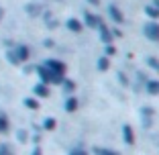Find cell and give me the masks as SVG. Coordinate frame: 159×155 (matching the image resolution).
<instances>
[{
    "mask_svg": "<svg viewBox=\"0 0 159 155\" xmlns=\"http://www.w3.org/2000/svg\"><path fill=\"white\" fill-rule=\"evenodd\" d=\"M47 70H49V71H53L55 75H61L63 71H66V66H63L61 61H55V59H51V61H47Z\"/></svg>",
    "mask_w": 159,
    "mask_h": 155,
    "instance_id": "1",
    "label": "cell"
},
{
    "mask_svg": "<svg viewBox=\"0 0 159 155\" xmlns=\"http://www.w3.org/2000/svg\"><path fill=\"white\" fill-rule=\"evenodd\" d=\"M145 35H147L149 39H155V41H157V39H159V25H157V23L145 25Z\"/></svg>",
    "mask_w": 159,
    "mask_h": 155,
    "instance_id": "2",
    "label": "cell"
},
{
    "mask_svg": "<svg viewBox=\"0 0 159 155\" xmlns=\"http://www.w3.org/2000/svg\"><path fill=\"white\" fill-rule=\"evenodd\" d=\"M108 12H110L112 21H116V23H122V19H125V16H122V12L116 8V6H110V8H108Z\"/></svg>",
    "mask_w": 159,
    "mask_h": 155,
    "instance_id": "3",
    "label": "cell"
},
{
    "mask_svg": "<svg viewBox=\"0 0 159 155\" xmlns=\"http://www.w3.org/2000/svg\"><path fill=\"white\" fill-rule=\"evenodd\" d=\"M86 25L94 29V27H100V21H98L96 14H86Z\"/></svg>",
    "mask_w": 159,
    "mask_h": 155,
    "instance_id": "4",
    "label": "cell"
},
{
    "mask_svg": "<svg viewBox=\"0 0 159 155\" xmlns=\"http://www.w3.org/2000/svg\"><path fill=\"white\" fill-rule=\"evenodd\" d=\"M122 133H125V141L129 143V145H133V143H135V137H133V129H131V127H125V129H122Z\"/></svg>",
    "mask_w": 159,
    "mask_h": 155,
    "instance_id": "5",
    "label": "cell"
},
{
    "mask_svg": "<svg viewBox=\"0 0 159 155\" xmlns=\"http://www.w3.org/2000/svg\"><path fill=\"white\" fill-rule=\"evenodd\" d=\"M67 27H70L71 31H75V33H80V31H82V25H80V23H78L75 19H71L70 23H67Z\"/></svg>",
    "mask_w": 159,
    "mask_h": 155,
    "instance_id": "6",
    "label": "cell"
},
{
    "mask_svg": "<svg viewBox=\"0 0 159 155\" xmlns=\"http://www.w3.org/2000/svg\"><path fill=\"white\" fill-rule=\"evenodd\" d=\"M8 131V121H6L4 114H0V133H6Z\"/></svg>",
    "mask_w": 159,
    "mask_h": 155,
    "instance_id": "7",
    "label": "cell"
},
{
    "mask_svg": "<svg viewBox=\"0 0 159 155\" xmlns=\"http://www.w3.org/2000/svg\"><path fill=\"white\" fill-rule=\"evenodd\" d=\"M16 51H19V55H16V59H27V57H29V51H27V47H19Z\"/></svg>",
    "mask_w": 159,
    "mask_h": 155,
    "instance_id": "8",
    "label": "cell"
},
{
    "mask_svg": "<svg viewBox=\"0 0 159 155\" xmlns=\"http://www.w3.org/2000/svg\"><path fill=\"white\" fill-rule=\"evenodd\" d=\"M147 14H149V16H153V19H157V16H159V10L155 8V6H147Z\"/></svg>",
    "mask_w": 159,
    "mask_h": 155,
    "instance_id": "9",
    "label": "cell"
},
{
    "mask_svg": "<svg viewBox=\"0 0 159 155\" xmlns=\"http://www.w3.org/2000/svg\"><path fill=\"white\" fill-rule=\"evenodd\" d=\"M35 92H37V94H41V96H47V94H49V90H47L45 86H37V88H35Z\"/></svg>",
    "mask_w": 159,
    "mask_h": 155,
    "instance_id": "10",
    "label": "cell"
},
{
    "mask_svg": "<svg viewBox=\"0 0 159 155\" xmlns=\"http://www.w3.org/2000/svg\"><path fill=\"white\" fill-rule=\"evenodd\" d=\"M75 106H78V102H75L74 98H70V100H67V104H66V108H67V110H75Z\"/></svg>",
    "mask_w": 159,
    "mask_h": 155,
    "instance_id": "11",
    "label": "cell"
},
{
    "mask_svg": "<svg viewBox=\"0 0 159 155\" xmlns=\"http://www.w3.org/2000/svg\"><path fill=\"white\" fill-rule=\"evenodd\" d=\"M149 92H159V82H151V86H149Z\"/></svg>",
    "mask_w": 159,
    "mask_h": 155,
    "instance_id": "12",
    "label": "cell"
},
{
    "mask_svg": "<svg viewBox=\"0 0 159 155\" xmlns=\"http://www.w3.org/2000/svg\"><path fill=\"white\" fill-rule=\"evenodd\" d=\"M98 67H100V70H106V67H108V59H100L98 61Z\"/></svg>",
    "mask_w": 159,
    "mask_h": 155,
    "instance_id": "13",
    "label": "cell"
},
{
    "mask_svg": "<svg viewBox=\"0 0 159 155\" xmlns=\"http://www.w3.org/2000/svg\"><path fill=\"white\" fill-rule=\"evenodd\" d=\"M27 106H29V108H37V106H39V104H37V102H35V100H33V98H29V100H27Z\"/></svg>",
    "mask_w": 159,
    "mask_h": 155,
    "instance_id": "14",
    "label": "cell"
},
{
    "mask_svg": "<svg viewBox=\"0 0 159 155\" xmlns=\"http://www.w3.org/2000/svg\"><path fill=\"white\" fill-rule=\"evenodd\" d=\"M0 155H12L8 147H0Z\"/></svg>",
    "mask_w": 159,
    "mask_h": 155,
    "instance_id": "15",
    "label": "cell"
},
{
    "mask_svg": "<svg viewBox=\"0 0 159 155\" xmlns=\"http://www.w3.org/2000/svg\"><path fill=\"white\" fill-rule=\"evenodd\" d=\"M98 153L100 155H118V153H112V151H108V149L106 151H104V149H98Z\"/></svg>",
    "mask_w": 159,
    "mask_h": 155,
    "instance_id": "16",
    "label": "cell"
},
{
    "mask_svg": "<svg viewBox=\"0 0 159 155\" xmlns=\"http://www.w3.org/2000/svg\"><path fill=\"white\" fill-rule=\"evenodd\" d=\"M45 127H47V129H53V127H55V122H53V121H47Z\"/></svg>",
    "mask_w": 159,
    "mask_h": 155,
    "instance_id": "17",
    "label": "cell"
},
{
    "mask_svg": "<svg viewBox=\"0 0 159 155\" xmlns=\"http://www.w3.org/2000/svg\"><path fill=\"white\" fill-rule=\"evenodd\" d=\"M149 63H151V66H155V70H159V61H155V59H149Z\"/></svg>",
    "mask_w": 159,
    "mask_h": 155,
    "instance_id": "18",
    "label": "cell"
},
{
    "mask_svg": "<svg viewBox=\"0 0 159 155\" xmlns=\"http://www.w3.org/2000/svg\"><path fill=\"white\" fill-rule=\"evenodd\" d=\"M71 155H86V153H84V151H80V149H74V151H71Z\"/></svg>",
    "mask_w": 159,
    "mask_h": 155,
    "instance_id": "19",
    "label": "cell"
},
{
    "mask_svg": "<svg viewBox=\"0 0 159 155\" xmlns=\"http://www.w3.org/2000/svg\"><path fill=\"white\" fill-rule=\"evenodd\" d=\"M88 2H90V4H100L98 0H88Z\"/></svg>",
    "mask_w": 159,
    "mask_h": 155,
    "instance_id": "20",
    "label": "cell"
},
{
    "mask_svg": "<svg viewBox=\"0 0 159 155\" xmlns=\"http://www.w3.org/2000/svg\"><path fill=\"white\" fill-rule=\"evenodd\" d=\"M153 6H157V10H159V0H155V4Z\"/></svg>",
    "mask_w": 159,
    "mask_h": 155,
    "instance_id": "21",
    "label": "cell"
},
{
    "mask_svg": "<svg viewBox=\"0 0 159 155\" xmlns=\"http://www.w3.org/2000/svg\"><path fill=\"white\" fill-rule=\"evenodd\" d=\"M35 155H41V151H39V149H37V151H35Z\"/></svg>",
    "mask_w": 159,
    "mask_h": 155,
    "instance_id": "22",
    "label": "cell"
},
{
    "mask_svg": "<svg viewBox=\"0 0 159 155\" xmlns=\"http://www.w3.org/2000/svg\"><path fill=\"white\" fill-rule=\"evenodd\" d=\"M2 14H4V12H2V8H0V19H2Z\"/></svg>",
    "mask_w": 159,
    "mask_h": 155,
    "instance_id": "23",
    "label": "cell"
}]
</instances>
